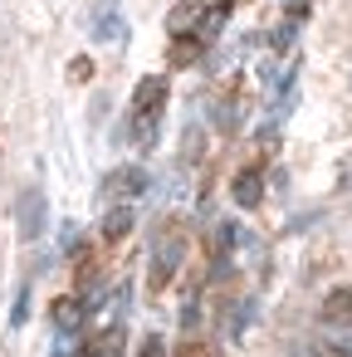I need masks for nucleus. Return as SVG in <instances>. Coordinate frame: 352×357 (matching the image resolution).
Wrapping results in <instances>:
<instances>
[{
	"label": "nucleus",
	"instance_id": "nucleus-14",
	"mask_svg": "<svg viewBox=\"0 0 352 357\" xmlns=\"http://www.w3.org/2000/svg\"><path fill=\"white\" fill-rule=\"evenodd\" d=\"M137 352H142V357H157V352H167V342H162V337H142Z\"/></svg>",
	"mask_w": 352,
	"mask_h": 357
},
{
	"label": "nucleus",
	"instance_id": "nucleus-5",
	"mask_svg": "<svg viewBox=\"0 0 352 357\" xmlns=\"http://www.w3.org/2000/svg\"><path fill=\"white\" fill-rule=\"evenodd\" d=\"M49 318H54V328H59V333H74V328L84 323V298H79V294L54 298V303H49Z\"/></svg>",
	"mask_w": 352,
	"mask_h": 357
},
{
	"label": "nucleus",
	"instance_id": "nucleus-3",
	"mask_svg": "<svg viewBox=\"0 0 352 357\" xmlns=\"http://www.w3.org/2000/svg\"><path fill=\"white\" fill-rule=\"evenodd\" d=\"M264 201V172L259 167H245L240 176H235V206L240 211H254Z\"/></svg>",
	"mask_w": 352,
	"mask_h": 357
},
{
	"label": "nucleus",
	"instance_id": "nucleus-6",
	"mask_svg": "<svg viewBox=\"0 0 352 357\" xmlns=\"http://www.w3.org/2000/svg\"><path fill=\"white\" fill-rule=\"evenodd\" d=\"M323 323L328 328H352V289H332L323 298Z\"/></svg>",
	"mask_w": 352,
	"mask_h": 357
},
{
	"label": "nucleus",
	"instance_id": "nucleus-8",
	"mask_svg": "<svg viewBox=\"0 0 352 357\" xmlns=\"http://www.w3.org/2000/svg\"><path fill=\"white\" fill-rule=\"evenodd\" d=\"M171 35H201V0H181V6L167 15Z\"/></svg>",
	"mask_w": 352,
	"mask_h": 357
},
{
	"label": "nucleus",
	"instance_id": "nucleus-11",
	"mask_svg": "<svg viewBox=\"0 0 352 357\" xmlns=\"http://www.w3.org/2000/svg\"><path fill=\"white\" fill-rule=\"evenodd\" d=\"M84 352H89V357H113V352H123V323H113L108 333L89 337V342H84Z\"/></svg>",
	"mask_w": 352,
	"mask_h": 357
},
{
	"label": "nucleus",
	"instance_id": "nucleus-10",
	"mask_svg": "<svg viewBox=\"0 0 352 357\" xmlns=\"http://www.w3.org/2000/svg\"><path fill=\"white\" fill-rule=\"evenodd\" d=\"M142 186H147V176H142L137 167H123V172H113V176H108L103 196H123V201H132V196H137Z\"/></svg>",
	"mask_w": 352,
	"mask_h": 357
},
{
	"label": "nucleus",
	"instance_id": "nucleus-7",
	"mask_svg": "<svg viewBox=\"0 0 352 357\" xmlns=\"http://www.w3.org/2000/svg\"><path fill=\"white\" fill-rule=\"evenodd\" d=\"M128 230H132V201H113V206H108V215H103V240H108V245H118Z\"/></svg>",
	"mask_w": 352,
	"mask_h": 357
},
{
	"label": "nucleus",
	"instance_id": "nucleus-12",
	"mask_svg": "<svg viewBox=\"0 0 352 357\" xmlns=\"http://www.w3.org/2000/svg\"><path fill=\"white\" fill-rule=\"evenodd\" d=\"M308 6H313V0H289V6H284L289 10V25H303L308 20Z\"/></svg>",
	"mask_w": 352,
	"mask_h": 357
},
{
	"label": "nucleus",
	"instance_id": "nucleus-2",
	"mask_svg": "<svg viewBox=\"0 0 352 357\" xmlns=\"http://www.w3.org/2000/svg\"><path fill=\"white\" fill-rule=\"evenodd\" d=\"M181 255H186V235H181L176 225L157 230V250H152V289H167V279H171L176 264H181Z\"/></svg>",
	"mask_w": 352,
	"mask_h": 357
},
{
	"label": "nucleus",
	"instance_id": "nucleus-4",
	"mask_svg": "<svg viewBox=\"0 0 352 357\" xmlns=\"http://www.w3.org/2000/svg\"><path fill=\"white\" fill-rule=\"evenodd\" d=\"M40 230H45V191H25L20 196V235L40 240Z\"/></svg>",
	"mask_w": 352,
	"mask_h": 357
},
{
	"label": "nucleus",
	"instance_id": "nucleus-13",
	"mask_svg": "<svg viewBox=\"0 0 352 357\" xmlns=\"http://www.w3.org/2000/svg\"><path fill=\"white\" fill-rule=\"evenodd\" d=\"M10 318H15V328L30 318V289H20V298H15V313H10Z\"/></svg>",
	"mask_w": 352,
	"mask_h": 357
},
{
	"label": "nucleus",
	"instance_id": "nucleus-9",
	"mask_svg": "<svg viewBox=\"0 0 352 357\" xmlns=\"http://www.w3.org/2000/svg\"><path fill=\"white\" fill-rule=\"evenodd\" d=\"M93 40H98V45H108V40H128V20H123L113 6H103V10L93 15Z\"/></svg>",
	"mask_w": 352,
	"mask_h": 357
},
{
	"label": "nucleus",
	"instance_id": "nucleus-1",
	"mask_svg": "<svg viewBox=\"0 0 352 357\" xmlns=\"http://www.w3.org/2000/svg\"><path fill=\"white\" fill-rule=\"evenodd\" d=\"M162 108H167V79H157V74H147L142 84H137V93H132V108H128V123H132V142L137 147H152V128L162 123Z\"/></svg>",
	"mask_w": 352,
	"mask_h": 357
}]
</instances>
